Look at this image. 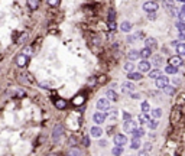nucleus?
Segmentation results:
<instances>
[{"mask_svg":"<svg viewBox=\"0 0 185 156\" xmlns=\"http://www.w3.org/2000/svg\"><path fill=\"white\" fill-rule=\"evenodd\" d=\"M130 117H132V116H130V113H127V111H124V113H123V119H124L126 121H129V120H130Z\"/></svg>","mask_w":185,"mask_h":156,"instance_id":"a18cd8bd","label":"nucleus"},{"mask_svg":"<svg viewBox=\"0 0 185 156\" xmlns=\"http://www.w3.org/2000/svg\"><path fill=\"white\" fill-rule=\"evenodd\" d=\"M158 7H159V6H158L156 2H145L142 9H143L146 13H155V12L158 10Z\"/></svg>","mask_w":185,"mask_h":156,"instance_id":"f03ea898","label":"nucleus"},{"mask_svg":"<svg viewBox=\"0 0 185 156\" xmlns=\"http://www.w3.org/2000/svg\"><path fill=\"white\" fill-rule=\"evenodd\" d=\"M133 88H134V85H133L132 82H124V84L122 85V91H123V93H132Z\"/></svg>","mask_w":185,"mask_h":156,"instance_id":"f3484780","label":"nucleus"},{"mask_svg":"<svg viewBox=\"0 0 185 156\" xmlns=\"http://www.w3.org/2000/svg\"><path fill=\"white\" fill-rule=\"evenodd\" d=\"M28 7L32 9V10H36L39 7V2H38V0H29V2H28Z\"/></svg>","mask_w":185,"mask_h":156,"instance_id":"b1692460","label":"nucleus"},{"mask_svg":"<svg viewBox=\"0 0 185 156\" xmlns=\"http://www.w3.org/2000/svg\"><path fill=\"white\" fill-rule=\"evenodd\" d=\"M33 54V48L32 46H25V48H23V51H22V55H25V56H31Z\"/></svg>","mask_w":185,"mask_h":156,"instance_id":"393cba45","label":"nucleus"},{"mask_svg":"<svg viewBox=\"0 0 185 156\" xmlns=\"http://www.w3.org/2000/svg\"><path fill=\"white\" fill-rule=\"evenodd\" d=\"M48 156H58V155H57V153H49Z\"/></svg>","mask_w":185,"mask_h":156,"instance_id":"4d7b16f0","label":"nucleus"},{"mask_svg":"<svg viewBox=\"0 0 185 156\" xmlns=\"http://www.w3.org/2000/svg\"><path fill=\"white\" fill-rule=\"evenodd\" d=\"M162 64H164V58H162L160 55H155V56L152 58V65L159 66V65H162Z\"/></svg>","mask_w":185,"mask_h":156,"instance_id":"aec40b11","label":"nucleus"},{"mask_svg":"<svg viewBox=\"0 0 185 156\" xmlns=\"http://www.w3.org/2000/svg\"><path fill=\"white\" fill-rule=\"evenodd\" d=\"M168 82H169L168 77L162 75V77H159V78L156 80V87H158V88H160V90H164V88L168 85Z\"/></svg>","mask_w":185,"mask_h":156,"instance_id":"39448f33","label":"nucleus"},{"mask_svg":"<svg viewBox=\"0 0 185 156\" xmlns=\"http://www.w3.org/2000/svg\"><path fill=\"white\" fill-rule=\"evenodd\" d=\"M100 146H101V147H104V146H107V142H103V140H101V142H100Z\"/></svg>","mask_w":185,"mask_h":156,"instance_id":"5fc2aeb1","label":"nucleus"},{"mask_svg":"<svg viewBox=\"0 0 185 156\" xmlns=\"http://www.w3.org/2000/svg\"><path fill=\"white\" fill-rule=\"evenodd\" d=\"M179 39H181V40L185 39V32H184V33H179Z\"/></svg>","mask_w":185,"mask_h":156,"instance_id":"864d4df0","label":"nucleus"},{"mask_svg":"<svg viewBox=\"0 0 185 156\" xmlns=\"http://www.w3.org/2000/svg\"><path fill=\"white\" fill-rule=\"evenodd\" d=\"M26 39H28V33H22V35H20V38L17 39V43H22V42H25Z\"/></svg>","mask_w":185,"mask_h":156,"instance_id":"ea45409f","label":"nucleus"},{"mask_svg":"<svg viewBox=\"0 0 185 156\" xmlns=\"http://www.w3.org/2000/svg\"><path fill=\"white\" fill-rule=\"evenodd\" d=\"M108 29L110 31H116V22H108Z\"/></svg>","mask_w":185,"mask_h":156,"instance_id":"37998d69","label":"nucleus"},{"mask_svg":"<svg viewBox=\"0 0 185 156\" xmlns=\"http://www.w3.org/2000/svg\"><path fill=\"white\" fill-rule=\"evenodd\" d=\"M181 20L179 22H184V23H185V13H179V16H178Z\"/></svg>","mask_w":185,"mask_h":156,"instance_id":"8fccbe9b","label":"nucleus"},{"mask_svg":"<svg viewBox=\"0 0 185 156\" xmlns=\"http://www.w3.org/2000/svg\"><path fill=\"white\" fill-rule=\"evenodd\" d=\"M90 133H91L92 137H100V136L103 135V130H101L98 126H92V127L90 129Z\"/></svg>","mask_w":185,"mask_h":156,"instance_id":"f8f14e48","label":"nucleus"},{"mask_svg":"<svg viewBox=\"0 0 185 156\" xmlns=\"http://www.w3.org/2000/svg\"><path fill=\"white\" fill-rule=\"evenodd\" d=\"M143 146H145V150H143V152H146V153H148L149 150H152V145H150V142H148V143H145Z\"/></svg>","mask_w":185,"mask_h":156,"instance_id":"a19ab883","label":"nucleus"},{"mask_svg":"<svg viewBox=\"0 0 185 156\" xmlns=\"http://www.w3.org/2000/svg\"><path fill=\"white\" fill-rule=\"evenodd\" d=\"M165 71H166L168 74H176L178 68H175V66H171V65H166V68H165Z\"/></svg>","mask_w":185,"mask_h":156,"instance_id":"c9c22d12","label":"nucleus"},{"mask_svg":"<svg viewBox=\"0 0 185 156\" xmlns=\"http://www.w3.org/2000/svg\"><path fill=\"white\" fill-rule=\"evenodd\" d=\"M148 126H149V129L155 130V129L159 126V123H158V120H155V119H153V120H149V121H148Z\"/></svg>","mask_w":185,"mask_h":156,"instance_id":"72a5a7b5","label":"nucleus"},{"mask_svg":"<svg viewBox=\"0 0 185 156\" xmlns=\"http://www.w3.org/2000/svg\"><path fill=\"white\" fill-rule=\"evenodd\" d=\"M137 127H139V123L132 121V120L124 121V124H123V130H124V131H127V133H132V131H133V130H136Z\"/></svg>","mask_w":185,"mask_h":156,"instance_id":"7ed1b4c3","label":"nucleus"},{"mask_svg":"<svg viewBox=\"0 0 185 156\" xmlns=\"http://www.w3.org/2000/svg\"><path fill=\"white\" fill-rule=\"evenodd\" d=\"M114 143H116V146H123V145L127 143V137L124 135H116L114 136Z\"/></svg>","mask_w":185,"mask_h":156,"instance_id":"0eeeda50","label":"nucleus"},{"mask_svg":"<svg viewBox=\"0 0 185 156\" xmlns=\"http://www.w3.org/2000/svg\"><path fill=\"white\" fill-rule=\"evenodd\" d=\"M114 20H116V10L110 9V12H108V22H114Z\"/></svg>","mask_w":185,"mask_h":156,"instance_id":"e433bc0d","label":"nucleus"},{"mask_svg":"<svg viewBox=\"0 0 185 156\" xmlns=\"http://www.w3.org/2000/svg\"><path fill=\"white\" fill-rule=\"evenodd\" d=\"M120 29H122V32H126V33H129L130 31H132V23L129 20H124L123 23L120 25Z\"/></svg>","mask_w":185,"mask_h":156,"instance_id":"dca6fc26","label":"nucleus"},{"mask_svg":"<svg viewBox=\"0 0 185 156\" xmlns=\"http://www.w3.org/2000/svg\"><path fill=\"white\" fill-rule=\"evenodd\" d=\"M176 52L179 54V55H178L179 58L185 56V43H179V45L176 46Z\"/></svg>","mask_w":185,"mask_h":156,"instance_id":"4be33fe9","label":"nucleus"},{"mask_svg":"<svg viewBox=\"0 0 185 156\" xmlns=\"http://www.w3.org/2000/svg\"><path fill=\"white\" fill-rule=\"evenodd\" d=\"M55 107L59 108V110H64V108L67 107V101L62 100V98H57V100H55Z\"/></svg>","mask_w":185,"mask_h":156,"instance_id":"412c9836","label":"nucleus"},{"mask_svg":"<svg viewBox=\"0 0 185 156\" xmlns=\"http://www.w3.org/2000/svg\"><path fill=\"white\" fill-rule=\"evenodd\" d=\"M92 119H94V121H96L97 124H101V123H104V120H106V113H103V111H97V113L92 116Z\"/></svg>","mask_w":185,"mask_h":156,"instance_id":"1a4fd4ad","label":"nucleus"},{"mask_svg":"<svg viewBox=\"0 0 185 156\" xmlns=\"http://www.w3.org/2000/svg\"><path fill=\"white\" fill-rule=\"evenodd\" d=\"M69 143H71V146H74V145L77 143V139H75V137H71V139H69Z\"/></svg>","mask_w":185,"mask_h":156,"instance_id":"3c124183","label":"nucleus"},{"mask_svg":"<svg viewBox=\"0 0 185 156\" xmlns=\"http://www.w3.org/2000/svg\"><path fill=\"white\" fill-rule=\"evenodd\" d=\"M140 146H142V143H140V139H133V140H132V146H130L132 149H134V150H136V149H139Z\"/></svg>","mask_w":185,"mask_h":156,"instance_id":"7c9ffc66","label":"nucleus"},{"mask_svg":"<svg viewBox=\"0 0 185 156\" xmlns=\"http://www.w3.org/2000/svg\"><path fill=\"white\" fill-rule=\"evenodd\" d=\"M28 62H29V58L28 56H25V55H17V58H16V65L19 66V68H25V66L28 65Z\"/></svg>","mask_w":185,"mask_h":156,"instance_id":"20e7f679","label":"nucleus"},{"mask_svg":"<svg viewBox=\"0 0 185 156\" xmlns=\"http://www.w3.org/2000/svg\"><path fill=\"white\" fill-rule=\"evenodd\" d=\"M148 19H149V20H155V19H156V15H155V13H148Z\"/></svg>","mask_w":185,"mask_h":156,"instance_id":"49530a36","label":"nucleus"},{"mask_svg":"<svg viewBox=\"0 0 185 156\" xmlns=\"http://www.w3.org/2000/svg\"><path fill=\"white\" fill-rule=\"evenodd\" d=\"M142 111H143V114H148V113H149V103H148V101H143V103H142Z\"/></svg>","mask_w":185,"mask_h":156,"instance_id":"4c0bfd02","label":"nucleus"},{"mask_svg":"<svg viewBox=\"0 0 185 156\" xmlns=\"http://www.w3.org/2000/svg\"><path fill=\"white\" fill-rule=\"evenodd\" d=\"M68 156H81V152H80L77 147H73V149H69Z\"/></svg>","mask_w":185,"mask_h":156,"instance_id":"473e14b6","label":"nucleus"},{"mask_svg":"<svg viewBox=\"0 0 185 156\" xmlns=\"http://www.w3.org/2000/svg\"><path fill=\"white\" fill-rule=\"evenodd\" d=\"M127 58H129L130 61H136V59H139V51H130V52L127 54Z\"/></svg>","mask_w":185,"mask_h":156,"instance_id":"a878e982","label":"nucleus"},{"mask_svg":"<svg viewBox=\"0 0 185 156\" xmlns=\"http://www.w3.org/2000/svg\"><path fill=\"white\" fill-rule=\"evenodd\" d=\"M123 68H124V71H126V72H129V74H130V72H133V70H134V65H133L132 62H126Z\"/></svg>","mask_w":185,"mask_h":156,"instance_id":"c85d7f7f","label":"nucleus"},{"mask_svg":"<svg viewBox=\"0 0 185 156\" xmlns=\"http://www.w3.org/2000/svg\"><path fill=\"white\" fill-rule=\"evenodd\" d=\"M150 119L148 117V114H140L139 116V123H148Z\"/></svg>","mask_w":185,"mask_h":156,"instance_id":"58836bf2","label":"nucleus"},{"mask_svg":"<svg viewBox=\"0 0 185 156\" xmlns=\"http://www.w3.org/2000/svg\"><path fill=\"white\" fill-rule=\"evenodd\" d=\"M175 26H176V29L179 31V33H184V32H185V23H184V22H176Z\"/></svg>","mask_w":185,"mask_h":156,"instance_id":"2f4dec72","label":"nucleus"},{"mask_svg":"<svg viewBox=\"0 0 185 156\" xmlns=\"http://www.w3.org/2000/svg\"><path fill=\"white\" fill-rule=\"evenodd\" d=\"M83 145H84V146H88V145H90V139H88V136H84V137H83Z\"/></svg>","mask_w":185,"mask_h":156,"instance_id":"c03bdc74","label":"nucleus"},{"mask_svg":"<svg viewBox=\"0 0 185 156\" xmlns=\"http://www.w3.org/2000/svg\"><path fill=\"white\" fill-rule=\"evenodd\" d=\"M142 78V74L140 72H130V74H127V80H130V81H137V80H140Z\"/></svg>","mask_w":185,"mask_h":156,"instance_id":"a211bd4d","label":"nucleus"},{"mask_svg":"<svg viewBox=\"0 0 185 156\" xmlns=\"http://www.w3.org/2000/svg\"><path fill=\"white\" fill-rule=\"evenodd\" d=\"M84 101H85V96L84 94H78V96H75L73 98V104L74 106H81V104H84Z\"/></svg>","mask_w":185,"mask_h":156,"instance_id":"ddd939ff","label":"nucleus"},{"mask_svg":"<svg viewBox=\"0 0 185 156\" xmlns=\"http://www.w3.org/2000/svg\"><path fill=\"white\" fill-rule=\"evenodd\" d=\"M139 156H148L146 152H139Z\"/></svg>","mask_w":185,"mask_h":156,"instance_id":"6e6d98bb","label":"nucleus"},{"mask_svg":"<svg viewBox=\"0 0 185 156\" xmlns=\"http://www.w3.org/2000/svg\"><path fill=\"white\" fill-rule=\"evenodd\" d=\"M97 108L98 110H108L110 108V101L107 100V98H100L98 101H97Z\"/></svg>","mask_w":185,"mask_h":156,"instance_id":"423d86ee","label":"nucleus"},{"mask_svg":"<svg viewBox=\"0 0 185 156\" xmlns=\"http://www.w3.org/2000/svg\"><path fill=\"white\" fill-rule=\"evenodd\" d=\"M159 77H162V72H160L159 70H153V71H149V78L158 80Z\"/></svg>","mask_w":185,"mask_h":156,"instance_id":"5701e85b","label":"nucleus"},{"mask_svg":"<svg viewBox=\"0 0 185 156\" xmlns=\"http://www.w3.org/2000/svg\"><path fill=\"white\" fill-rule=\"evenodd\" d=\"M148 71H150V62L142 59L139 62V72H148Z\"/></svg>","mask_w":185,"mask_h":156,"instance_id":"6e6552de","label":"nucleus"},{"mask_svg":"<svg viewBox=\"0 0 185 156\" xmlns=\"http://www.w3.org/2000/svg\"><path fill=\"white\" fill-rule=\"evenodd\" d=\"M39 85H41L42 88H49V87H51V84H49V82H41Z\"/></svg>","mask_w":185,"mask_h":156,"instance_id":"de8ad7c7","label":"nucleus"},{"mask_svg":"<svg viewBox=\"0 0 185 156\" xmlns=\"http://www.w3.org/2000/svg\"><path fill=\"white\" fill-rule=\"evenodd\" d=\"M169 65H171V66H175V68H178L179 65H182V58H179L178 55L171 56V58H169Z\"/></svg>","mask_w":185,"mask_h":156,"instance_id":"9d476101","label":"nucleus"},{"mask_svg":"<svg viewBox=\"0 0 185 156\" xmlns=\"http://www.w3.org/2000/svg\"><path fill=\"white\" fill-rule=\"evenodd\" d=\"M139 56L143 58V61H146V58H149V56H150V49H148V48L140 49V51H139Z\"/></svg>","mask_w":185,"mask_h":156,"instance_id":"6ab92c4d","label":"nucleus"},{"mask_svg":"<svg viewBox=\"0 0 185 156\" xmlns=\"http://www.w3.org/2000/svg\"><path fill=\"white\" fill-rule=\"evenodd\" d=\"M152 116L155 117V120H156V119H159V117L162 116V110H160V108H155V110L152 111Z\"/></svg>","mask_w":185,"mask_h":156,"instance_id":"f704fd0d","label":"nucleus"},{"mask_svg":"<svg viewBox=\"0 0 185 156\" xmlns=\"http://www.w3.org/2000/svg\"><path fill=\"white\" fill-rule=\"evenodd\" d=\"M132 135H133V139H140L142 136H145V129L139 126L136 130H133V131H132Z\"/></svg>","mask_w":185,"mask_h":156,"instance_id":"9b49d317","label":"nucleus"},{"mask_svg":"<svg viewBox=\"0 0 185 156\" xmlns=\"http://www.w3.org/2000/svg\"><path fill=\"white\" fill-rule=\"evenodd\" d=\"M178 45H179V43H178V40H172V42H171V46H175V48H176Z\"/></svg>","mask_w":185,"mask_h":156,"instance_id":"603ef678","label":"nucleus"},{"mask_svg":"<svg viewBox=\"0 0 185 156\" xmlns=\"http://www.w3.org/2000/svg\"><path fill=\"white\" fill-rule=\"evenodd\" d=\"M62 135H64V126L59 124V123L55 124L54 129H52V140H54V142H58Z\"/></svg>","mask_w":185,"mask_h":156,"instance_id":"f257e3e1","label":"nucleus"},{"mask_svg":"<svg viewBox=\"0 0 185 156\" xmlns=\"http://www.w3.org/2000/svg\"><path fill=\"white\" fill-rule=\"evenodd\" d=\"M111 153H113L114 156H120V155L123 153V147H122V146H116V147H113Z\"/></svg>","mask_w":185,"mask_h":156,"instance_id":"c756f323","label":"nucleus"},{"mask_svg":"<svg viewBox=\"0 0 185 156\" xmlns=\"http://www.w3.org/2000/svg\"><path fill=\"white\" fill-rule=\"evenodd\" d=\"M145 43H146V46H145V48H148V49H153V48L158 46V45H156V39H155V38H148V39L145 40Z\"/></svg>","mask_w":185,"mask_h":156,"instance_id":"4468645a","label":"nucleus"},{"mask_svg":"<svg viewBox=\"0 0 185 156\" xmlns=\"http://www.w3.org/2000/svg\"><path fill=\"white\" fill-rule=\"evenodd\" d=\"M164 91H165L168 96H174V94H175V87H174V85H166V87L164 88Z\"/></svg>","mask_w":185,"mask_h":156,"instance_id":"cd10ccee","label":"nucleus"},{"mask_svg":"<svg viewBox=\"0 0 185 156\" xmlns=\"http://www.w3.org/2000/svg\"><path fill=\"white\" fill-rule=\"evenodd\" d=\"M48 5L49 6H59V2H58V0H49Z\"/></svg>","mask_w":185,"mask_h":156,"instance_id":"79ce46f5","label":"nucleus"},{"mask_svg":"<svg viewBox=\"0 0 185 156\" xmlns=\"http://www.w3.org/2000/svg\"><path fill=\"white\" fill-rule=\"evenodd\" d=\"M142 36V32H139V33H134V35H129L127 36V42L129 43H133L136 39H139V38H140Z\"/></svg>","mask_w":185,"mask_h":156,"instance_id":"bb28decb","label":"nucleus"},{"mask_svg":"<svg viewBox=\"0 0 185 156\" xmlns=\"http://www.w3.org/2000/svg\"><path fill=\"white\" fill-rule=\"evenodd\" d=\"M15 96H17V97H23V96H25V93L20 91V90H17V91L15 93Z\"/></svg>","mask_w":185,"mask_h":156,"instance_id":"09e8293b","label":"nucleus"},{"mask_svg":"<svg viewBox=\"0 0 185 156\" xmlns=\"http://www.w3.org/2000/svg\"><path fill=\"white\" fill-rule=\"evenodd\" d=\"M106 98L108 101H117V94H116V91H113V90H107L106 91Z\"/></svg>","mask_w":185,"mask_h":156,"instance_id":"2eb2a0df","label":"nucleus"}]
</instances>
